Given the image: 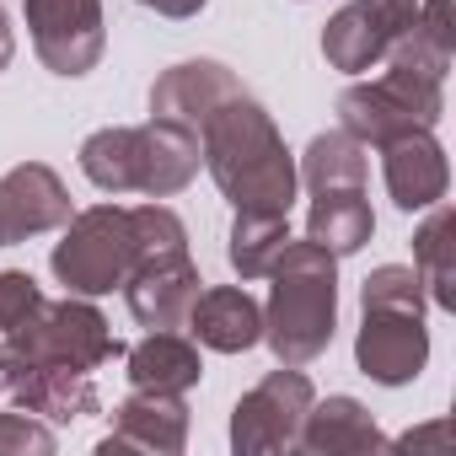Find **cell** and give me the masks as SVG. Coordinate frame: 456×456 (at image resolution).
Returning <instances> with one entry per match:
<instances>
[{
	"instance_id": "5bb4252c",
	"label": "cell",
	"mask_w": 456,
	"mask_h": 456,
	"mask_svg": "<svg viewBox=\"0 0 456 456\" xmlns=\"http://www.w3.org/2000/svg\"><path fill=\"white\" fill-rule=\"evenodd\" d=\"M193 344L204 349H220V354H242L264 338V306L242 290V285H215V290H199L193 306H188V322Z\"/></svg>"
},
{
	"instance_id": "30bf717a",
	"label": "cell",
	"mask_w": 456,
	"mask_h": 456,
	"mask_svg": "<svg viewBox=\"0 0 456 456\" xmlns=\"http://www.w3.org/2000/svg\"><path fill=\"white\" fill-rule=\"evenodd\" d=\"M199 269L188 258V248H161V253H145L129 280H124V301L134 312L140 328H183L188 322V306L199 296Z\"/></svg>"
},
{
	"instance_id": "4fadbf2b",
	"label": "cell",
	"mask_w": 456,
	"mask_h": 456,
	"mask_svg": "<svg viewBox=\"0 0 456 456\" xmlns=\"http://www.w3.org/2000/svg\"><path fill=\"white\" fill-rule=\"evenodd\" d=\"M381 172H387V193L397 209H429L445 199L451 188V167H445V151L435 145L429 129H408L397 140L381 145Z\"/></svg>"
},
{
	"instance_id": "484cf974",
	"label": "cell",
	"mask_w": 456,
	"mask_h": 456,
	"mask_svg": "<svg viewBox=\"0 0 456 456\" xmlns=\"http://www.w3.org/2000/svg\"><path fill=\"white\" fill-rule=\"evenodd\" d=\"M140 6H151L156 17H172V22H188L204 12V0H140Z\"/></svg>"
},
{
	"instance_id": "5b68a950",
	"label": "cell",
	"mask_w": 456,
	"mask_h": 456,
	"mask_svg": "<svg viewBox=\"0 0 456 456\" xmlns=\"http://www.w3.org/2000/svg\"><path fill=\"white\" fill-rule=\"evenodd\" d=\"M269 312H264V338L280 354V365H312L333 344V317H338V264L328 248L285 242L280 264L269 269Z\"/></svg>"
},
{
	"instance_id": "e0dca14e",
	"label": "cell",
	"mask_w": 456,
	"mask_h": 456,
	"mask_svg": "<svg viewBox=\"0 0 456 456\" xmlns=\"http://www.w3.org/2000/svg\"><path fill=\"white\" fill-rule=\"evenodd\" d=\"M376 232V215H370V199H365V183L354 188H312V215H306V237L317 248H328L333 258L338 253H360Z\"/></svg>"
},
{
	"instance_id": "44dd1931",
	"label": "cell",
	"mask_w": 456,
	"mask_h": 456,
	"mask_svg": "<svg viewBox=\"0 0 456 456\" xmlns=\"http://www.w3.org/2000/svg\"><path fill=\"white\" fill-rule=\"evenodd\" d=\"M435 215L419 225V237H413V274L424 280L429 301L435 306H456V242H451V204H429Z\"/></svg>"
},
{
	"instance_id": "9c48e42d",
	"label": "cell",
	"mask_w": 456,
	"mask_h": 456,
	"mask_svg": "<svg viewBox=\"0 0 456 456\" xmlns=\"http://www.w3.org/2000/svg\"><path fill=\"white\" fill-rule=\"evenodd\" d=\"M28 28L54 76H86L102 60V0H28Z\"/></svg>"
},
{
	"instance_id": "cb8c5ba5",
	"label": "cell",
	"mask_w": 456,
	"mask_h": 456,
	"mask_svg": "<svg viewBox=\"0 0 456 456\" xmlns=\"http://www.w3.org/2000/svg\"><path fill=\"white\" fill-rule=\"evenodd\" d=\"M0 451H54V429L33 424L28 408H6L0 413Z\"/></svg>"
},
{
	"instance_id": "52a82bcc",
	"label": "cell",
	"mask_w": 456,
	"mask_h": 456,
	"mask_svg": "<svg viewBox=\"0 0 456 456\" xmlns=\"http://www.w3.org/2000/svg\"><path fill=\"white\" fill-rule=\"evenodd\" d=\"M312 408V381L301 376V365H280L269 370L232 413V445L237 451H296L301 440V419Z\"/></svg>"
},
{
	"instance_id": "8992f818",
	"label": "cell",
	"mask_w": 456,
	"mask_h": 456,
	"mask_svg": "<svg viewBox=\"0 0 456 456\" xmlns=\"http://www.w3.org/2000/svg\"><path fill=\"white\" fill-rule=\"evenodd\" d=\"M445 70H429L419 60L387 54L381 76L365 86H349L338 97V118L344 134H354L360 145H387L408 129H435L445 113Z\"/></svg>"
},
{
	"instance_id": "8fae6325",
	"label": "cell",
	"mask_w": 456,
	"mask_h": 456,
	"mask_svg": "<svg viewBox=\"0 0 456 456\" xmlns=\"http://www.w3.org/2000/svg\"><path fill=\"white\" fill-rule=\"evenodd\" d=\"M65 220H70V193L49 167L28 161V167H12L0 177V248L54 232Z\"/></svg>"
},
{
	"instance_id": "d6986e66",
	"label": "cell",
	"mask_w": 456,
	"mask_h": 456,
	"mask_svg": "<svg viewBox=\"0 0 456 456\" xmlns=\"http://www.w3.org/2000/svg\"><path fill=\"white\" fill-rule=\"evenodd\" d=\"M387 49H392L387 28L360 6V0H349V6L328 22V33H322V54H328V65L344 70V76H365V70H376V65L387 60Z\"/></svg>"
},
{
	"instance_id": "4316f807",
	"label": "cell",
	"mask_w": 456,
	"mask_h": 456,
	"mask_svg": "<svg viewBox=\"0 0 456 456\" xmlns=\"http://www.w3.org/2000/svg\"><path fill=\"white\" fill-rule=\"evenodd\" d=\"M12 54H17V38H12V28H6V12H0V70L12 65Z\"/></svg>"
},
{
	"instance_id": "d4e9b609",
	"label": "cell",
	"mask_w": 456,
	"mask_h": 456,
	"mask_svg": "<svg viewBox=\"0 0 456 456\" xmlns=\"http://www.w3.org/2000/svg\"><path fill=\"white\" fill-rule=\"evenodd\" d=\"M413 33H419L424 44H435L440 54H451V49H456V33H451V0H424L419 17H413Z\"/></svg>"
},
{
	"instance_id": "ba28073f",
	"label": "cell",
	"mask_w": 456,
	"mask_h": 456,
	"mask_svg": "<svg viewBox=\"0 0 456 456\" xmlns=\"http://www.w3.org/2000/svg\"><path fill=\"white\" fill-rule=\"evenodd\" d=\"M360 306H365V328H360V344H354L360 370L381 387L413 381L429 360L424 306H408V301H360Z\"/></svg>"
},
{
	"instance_id": "ac0fdd59",
	"label": "cell",
	"mask_w": 456,
	"mask_h": 456,
	"mask_svg": "<svg viewBox=\"0 0 456 456\" xmlns=\"http://www.w3.org/2000/svg\"><path fill=\"white\" fill-rule=\"evenodd\" d=\"M296 445H301V451H317V456H349V451H376V445H387V440H381L376 419H370L354 397H328V403L312 397Z\"/></svg>"
},
{
	"instance_id": "9a60e30c",
	"label": "cell",
	"mask_w": 456,
	"mask_h": 456,
	"mask_svg": "<svg viewBox=\"0 0 456 456\" xmlns=\"http://www.w3.org/2000/svg\"><path fill=\"white\" fill-rule=\"evenodd\" d=\"M183 440H188V408H183V397L134 392L118 408V419H113V429L102 435L97 451H161V456H172V451H183Z\"/></svg>"
},
{
	"instance_id": "3957f363",
	"label": "cell",
	"mask_w": 456,
	"mask_h": 456,
	"mask_svg": "<svg viewBox=\"0 0 456 456\" xmlns=\"http://www.w3.org/2000/svg\"><path fill=\"white\" fill-rule=\"evenodd\" d=\"M199 151L209 177L220 183V193L237 209H285L296 199V161L274 129V118L242 92L232 102H220L204 129H199Z\"/></svg>"
},
{
	"instance_id": "ffe728a7",
	"label": "cell",
	"mask_w": 456,
	"mask_h": 456,
	"mask_svg": "<svg viewBox=\"0 0 456 456\" xmlns=\"http://www.w3.org/2000/svg\"><path fill=\"white\" fill-rule=\"evenodd\" d=\"M285 242H290L285 209H237V225H232V269L242 280H269V269L280 264Z\"/></svg>"
},
{
	"instance_id": "6da1fadb",
	"label": "cell",
	"mask_w": 456,
	"mask_h": 456,
	"mask_svg": "<svg viewBox=\"0 0 456 456\" xmlns=\"http://www.w3.org/2000/svg\"><path fill=\"white\" fill-rule=\"evenodd\" d=\"M118 354L124 344L108 333L97 306L44 301L0 344V397L54 424H70L81 413H97V370Z\"/></svg>"
},
{
	"instance_id": "603a6c76",
	"label": "cell",
	"mask_w": 456,
	"mask_h": 456,
	"mask_svg": "<svg viewBox=\"0 0 456 456\" xmlns=\"http://www.w3.org/2000/svg\"><path fill=\"white\" fill-rule=\"evenodd\" d=\"M38 306H44V296H38V280H33V274H22V269H0V333L22 328Z\"/></svg>"
},
{
	"instance_id": "7a4b0ae2",
	"label": "cell",
	"mask_w": 456,
	"mask_h": 456,
	"mask_svg": "<svg viewBox=\"0 0 456 456\" xmlns=\"http://www.w3.org/2000/svg\"><path fill=\"white\" fill-rule=\"evenodd\" d=\"M161 248H188L183 220L167 204L156 199L134 209L97 204L70 220L65 242L54 248V274L76 296H102V290H118L145 253H161Z\"/></svg>"
},
{
	"instance_id": "2e32d148",
	"label": "cell",
	"mask_w": 456,
	"mask_h": 456,
	"mask_svg": "<svg viewBox=\"0 0 456 456\" xmlns=\"http://www.w3.org/2000/svg\"><path fill=\"white\" fill-rule=\"evenodd\" d=\"M124 360H129V387H134V392H167V397H183V392L199 387V376H204L199 344L183 338L177 328H156V333H145Z\"/></svg>"
},
{
	"instance_id": "7402d4cb",
	"label": "cell",
	"mask_w": 456,
	"mask_h": 456,
	"mask_svg": "<svg viewBox=\"0 0 456 456\" xmlns=\"http://www.w3.org/2000/svg\"><path fill=\"white\" fill-rule=\"evenodd\" d=\"M301 172H306V188H354V183H365L370 161H365V145L354 134L333 129V134H317L306 145V167Z\"/></svg>"
},
{
	"instance_id": "7c38bea8",
	"label": "cell",
	"mask_w": 456,
	"mask_h": 456,
	"mask_svg": "<svg viewBox=\"0 0 456 456\" xmlns=\"http://www.w3.org/2000/svg\"><path fill=\"white\" fill-rule=\"evenodd\" d=\"M242 97V81L215 65V60H188V65H172L156 86H151V118H167V124H183V129H204V118L220 108Z\"/></svg>"
},
{
	"instance_id": "277c9868",
	"label": "cell",
	"mask_w": 456,
	"mask_h": 456,
	"mask_svg": "<svg viewBox=\"0 0 456 456\" xmlns=\"http://www.w3.org/2000/svg\"><path fill=\"white\" fill-rule=\"evenodd\" d=\"M199 134L167 118L151 124H118L97 129L81 145V172L102 193H145V199H172L199 177Z\"/></svg>"
}]
</instances>
